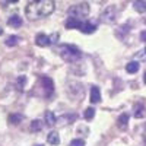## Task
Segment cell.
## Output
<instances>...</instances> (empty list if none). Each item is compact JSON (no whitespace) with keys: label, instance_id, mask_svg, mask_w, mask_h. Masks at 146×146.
I'll list each match as a JSON object with an SVG mask.
<instances>
[{"label":"cell","instance_id":"52a82bcc","mask_svg":"<svg viewBox=\"0 0 146 146\" xmlns=\"http://www.w3.org/2000/svg\"><path fill=\"white\" fill-rule=\"evenodd\" d=\"M22 23L23 22H22V18L19 15H12L7 21V25L12 28H19V27H22Z\"/></svg>","mask_w":146,"mask_h":146},{"label":"cell","instance_id":"4fadbf2b","mask_svg":"<svg viewBox=\"0 0 146 146\" xmlns=\"http://www.w3.org/2000/svg\"><path fill=\"white\" fill-rule=\"evenodd\" d=\"M57 123V118L53 111H45V124L47 126H54Z\"/></svg>","mask_w":146,"mask_h":146},{"label":"cell","instance_id":"3957f363","mask_svg":"<svg viewBox=\"0 0 146 146\" xmlns=\"http://www.w3.org/2000/svg\"><path fill=\"white\" fill-rule=\"evenodd\" d=\"M89 15V5L88 3H80V5H76V6H72L69 9V16H73V18H78V19H82L85 21Z\"/></svg>","mask_w":146,"mask_h":146},{"label":"cell","instance_id":"8fae6325","mask_svg":"<svg viewBox=\"0 0 146 146\" xmlns=\"http://www.w3.org/2000/svg\"><path fill=\"white\" fill-rule=\"evenodd\" d=\"M47 142L50 143V145H58V143H60L58 133H57V131H50V133L47 135Z\"/></svg>","mask_w":146,"mask_h":146},{"label":"cell","instance_id":"7c38bea8","mask_svg":"<svg viewBox=\"0 0 146 146\" xmlns=\"http://www.w3.org/2000/svg\"><path fill=\"white\" fill-rule=\"evenodd\" d=\"M95 29H96V27L92 25V23H89V22H86V21H85L83 25L80 27V32H83V34H94Z\"/></svg>","mask_w":146,"mask_h":146},{"label":"cell","instance_id":"9a60e30c","mask_svg":"<svg viewBox=\"0 0 146 146\" xmlns=\"http://www.w3.org/2000/svg\"><path fill=\"white\" fill-rule=\"evenodd\" d=\"M139 63L137 62H130L129 64H126V72L127 73H136L139 70Z\"/></svg>","mask_w":146,"mask_h":146},{"label":"cell","instance_id":"8992f818","mask_svg":"<svg viewBox=\"0 0 146 146\" xmlns=\"http://www.w3.org/2000/svg\"><path fill=\"white\" fill-rule=\"evenodd\" d=\"M115 15H117V10L114 6H108L102 13H101V21L104 23H113L115 21Z\"/></svg>","mask_w":146,"mask_h":146},{"label":"cell","instance_id":"277c9868","mask_svg":"<svg viewBox=\"0 0 146 146\" xmlns=\"http://www.w3.org/2000/svg\"><path fill=\"white\" fill-rule=\"evenodd\" d=\"M40 82H41V86H42V95L45 98H50L54 92V82L47 76H41Z\"/></svg>","mask_w":146,"mask_h":146},{"label":"cell","instance_id":"ac0fdd59","mask_svg":"<svg viewBox=\"0 0 146 146\" xmlns=\"http://www.w3.org/2000/svg\"><path fill=\"white\" fill-rule=\"evenodd\" d=\"M18 41H19V38H18L16 35H10L9 38L6 40V45H7V47H15V45L18 44Z\"/></svg>","mask_w":146,"mask_h":146},{"label":"cell","instance_id":"30bf717a","mask_svg":"<svg viewBox=\"0 0 146 146\" xmlns=\"http://www.w3.org/2000/svg\"><path fill=\"white\" fill-rule=\"evenodd\" d=\"M133 7H135V10L139 12V13H145L146 12V0H135Z\"/></svg>","mask_w":146,"mask_h":146},{"label":"cell","instance_id":"e0dca14e","mask_svg":"<svg viewBox=\"0 0 146 146\" xmlns=\"http://www.w3.org/2000/svg\"><path fill=\"white\" fill-rule=\"evenodd\" d=\"M41 129H42V124H41L40 120H34L32 123H31V127H29L31 131H40Z\"/></svg>","mask_w":146,"mask_h":146},{"label":"cell","instance_id":"2e32d148","mask_svg":"<svg viewBox=\"0 0 146 146\" xmlns=\"http://www.w3.org/2000/svg\"><path fill=\"white\" fill-rule=\"evenodd\" d=\"M22 120H23V115L22 114H10L9 115V123L10 124H19Z\"/></svg>","mask_w":146,"mask_h":146},{"label":"cell","instance_id":"d4e9b609","mask_svg":"<svg viewBox=\"0 0 146 146\" xmlns=\"http://www.w3.org/2000/svg\"><path fill=\"white\" fill-rule=\"evenodd\" d=\"M35 146H42V145H35Z\"/></svg>","mask_w":146,"mask_h":146},{"label":"cell","instance_id":"603a6c76","mask_svg":"<svg viewBox=\"0 0 146 146\" xmlns=\"http://www.w3.org/2000/svg\"><path fill=\"white\" fill-rule=\"evenodd\" d=\"M7 2H9V3H18L19 0H7Z\"/></svg>","mask_w":146,"mask_h":146},{"label":"cell","instance_id":"d6986e66","mask_svg":"<svg viewBox=\"0 0 146 146\" xmlns=\"http://www.w3.org/2000/svg\"><path fill=\"white\" fill-rule=\"evenodd\" d=\"M83 117H85V120H92L95 117V110L94 108H86L85 113H83Z\"/></svg>","mask_w":146,"mask_h":146},{"label":"cell","instance_id":"6da1fadb","mask_svg":"<svg viewBox=\"0 0 146 146\" xmlns=\"http://www.w3.org/2000/svg\"><path fill=\"white\" fill-rule=\"evenodd\" d=\"M56 9L54 0H29L25 7V15L31 21H36L51 15Z\"/></svg>","mask_w":146,"mask_h":146},{"label":"cell","instance_id":"7402d4cb","mask_svg":"<svg viewBox=\"0 0 146 146\" xmlns=\"http://www.w3.org/2000/svg\"><path fill=\"white\" fill-rule=\"evenodd\" d=\"M140 40H142V41H146V31H143V32L140 34Z\"/></svg>","mask_w":146,"mask_h":146},{"label":"cell","instance_id":"9c48e42d","mask_svg":"<svg viewBox=\"0 0 146 146\" xmlns=\"http://www.w3.org/2000/svg\"><path fill=\"white\" fill-rule=\"evenodd\" d=\"M101 101V92H100V88L96 86H92L91 88V102L92 104H96Z\"/></svg>","mask_w":146,"mask_h":146},{"label":"cell","instance_id":"cb8c5ba5","mask_svg":"<svg viewBox=\"0 0 146 146\" xmlns=\"http://www.w3.org/2000/svg\"><path fill=\"white\" fill-rule=\"evenodd\" d=\"M143 80H145V83H146V72H145V76H143Z\"/></svg>","mask_w":146,"mask_h":146},{"label":"cell","instance_id":"484cf974","mask_svg":"<svg viewBox=\"0 0 146 146\" xmlns=\"http://www.w3.org/2000/svg\"><path fill=\"white\" fill-rule=\"evenodd\" d=\"M145 53H146V48H145Z\"/></svg>","mask_w":146,"mask_h":146},{"label":"cell","instance_id":"ffe728a7","mask_svg":"<svg viewBox=\"0 0 146 146\" xmlns=\"http://www.w3.org/2000/svg\"><path fill=\"white\" fill-rule=\"evenodd\" d=\"M25 82H27V78H25V76H19L18 80H16V89L22 91V89H23V85H25Z\"/></svg>","mask_w":146,"mask_h":146},{"label":"cell","instance_id":"ba28073f","mask_svg":"<svg viewBox=\"0 0 146 146\" xmlns=\"http://www.w3.org/2000/svg\"><path fill=\"white\" fill-rule=\"evenodd\" d=\"M127 123H129V114H121L117 118V126L120 130H127Z\"/></svg>","mask_w":146,"mask_h":146},{"label":"cell","instance_id":"7a4b0ae2","mask_svg":"<svg viewBox=\"0 0 146 146\" xmlns=\"http://www.w3.org/2000/svg\"><path fill=\"white\" fill-rule=\"evenodd\" d=\"M58 53H60V57H62L64 62H69V63H75L78 60H80V57H82V53H80L79 48L75 47V45H70V44L62 45Z\"/></svg>","mask_w":146,"mask_h":146},{"label":"cell","instance_id":"5b68a950","mask_svg":"<svg viewBox=\"0 0 146 146\" xmlns=\"http://www.w3.org/2000/svg\"><path fill=\"white\" fill-rule=\"evenodd\" d=\"M58 38V34H54V36H47L45 34H36L35 36V44L38 47H47L50 45L51 42H56V40Z\"/></svg>","mask_w":146,"mask_h":146},{"label":"cell","instance_id":"44dd1931","mask_svg":"<svg viewBox=\"0 0 146 146\" xmlns=\"http://www.w3.org/2000/svg\"><path fill=\"white\" fill-rule=\"evenodd\" d=\"M70 146H85V142L82 139H75L70 142Z\"/></svg>","mask_w":146,"mask_h":146},{"label":"cell","instance_id":"5bb4252c","mask_svg":"<svg viewBox=\"0 0 146 146\" xmlns=\"http://www.w3.org/2000/svg\"><path fill=\"white\" fill-rule=\"evenodd\" d=\"M146 115V111H145V107L142 104H137L135 105V117L136 118H143Z\"/></svg>","mask_w":146,"mask_h":146}]
</instances>
